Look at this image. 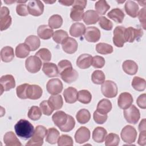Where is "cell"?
<instances>
[{"instance_id": "4", "label": "cell", "mask_w": 146, "mask_h": 146, "mask_svg": "<svg viewBox=\"0 0 146 146\" xmlns=\"http://www.w3.org/2000/svg\"><path fill=\"white\" fill-rule=\"evenodd\" d=\"M102 84L101 91L104 96L108 98H112L117 95L118 89L116 84L114 82L107 80Z\"/></svg>"}, {"instance_id": "35", "label": "cell", "mask_w": 146, "mask_h": 146, "mask_svg": "<svg viewBox=\"0 0 146 146\" xmlns=\"http://www.w3.org/2000/svg\"><path fill=\"white\" fill-rule=\"evenodd\" d=\"M112 109L111 102L107 99H103L100 100L97 105L96 111L103 114H107Z\"/></svg>"}, {"instance_id": "57", "label": "cell", "mask_w": 146, "mask_h": 146, "mask_svg": "<svg viewBox=\"0 0 146 146\" xmlns=\"http://www.w3.org/2000/svg\"><path fill=\"white\" fill-rule=\"evenodd\" d=\"M137 16L141 26H143V29L145 30V7H144L140 10V11L138 13Z\"/></svg>"}, {"instance_id": "53", "label": "cell", "mask_w": 146, "mask_h": 146, "mask_svg": "<svg viewBox=\"0 0 146 146\" xmlns=\"http://www.w3.org/2000/svg\"><path fill=\"white\" fill-rule=\"evenodd\" d=\"M40 108L43 112V113L45 115L50 116L52 114L54 111V110L50 106L48 100H43L40 103Z\"/></svg>"}, {"instance_id": "20", "label": "cell", "mask_w": 146, "mask_h": 146, "mask_svg": "<svg viewBox=\"0 0 146 146\" xmlns=\"http://www.w3.org/2000/svg\"><path fill=\"white\" fill-rule=\"evenodd\" d=\"M42 71L48 77H56L59 75L58 66L53 63L44 62L43 64Z\"/></svg>"}, {"instance_id": "22", "label": "cell", "mask_w": 146, "mask_h": 146, "mask_svg": "<svg viewBox=\"0 0 146 146\" xmlns=\"http://www.w3.org/2000/svg\"><path fill=\"white\" fill-rule=\"evenodd\" d=\"M63 94L65 101L67 103H74L78 99V91L74 87H69L67 88L64 90Z\"/></svg>"}, {"instance_id": "16", "label": "cell", "mask_w": 146, "mask_h": 146, "mask_svg": "<svg viewBox=\"0 0 146 146\" xmlns=\"http://www.w3.org/2000/svg\"><path fill=\"white\" fill-rule=\"evenodd\" d=\"M75 140L77 143L83 144L88 141L90 138V131L86 127H80L75 134Z\"/></svg>"}, {"instance_id": "39", "label": "cell", "mask_w": 146, "mask_h": 146, "mask_svg": "<svg viewBox=\"0 0 146 146\" xmlns=\"http://www.w3.org/2000/svg\"><path fill=\"white\" fill-rule=\"evenodd\" d=\"M132 87L137 91H143L146 86L145 80L139 76H135L132 81Z\"/></svg>"}, {"instance_id": "60", "label": "cell", "mask_w": 146, "mask_h": 146, "mask_svg": "<svg viewBox=\"0 0 146 146\" xmlns=\"http://www.w3.org/2000/svg\"><path fill=\"white\" fill-rule=\"evenodd\" d=\"M139 130L140 132L146 131V125H145V119H143L141 120L139 125Z\"/></svg>"}, {"instance_id": "13", "label": "cell", "mask_w": 146, "mask_h": 146, "mask_svg": "<svg viewBox=\"0 0 146 146\" xmlns=\"http://www.w3.org/2000/svg\"><path fill=\"white\" fill-rule=\"evenodd\" d=\"M1 94L3 91H7L15 87V81L11 75H5L1 76L0 79Z\"/></svg>"}, {"instance_id": "54", "label": "cell", "mask_w": 146, "mask_h": 146, "mask_svg": "<svg viewBox=\"0 0 146 146\" xmlns=\"http://www.w3.org/2000/svg\"><path fill=\"white\" fill-rule=\"evenodd\" d=\"M105 64V59L101 56L96 55L92 57L91 65L95 68H101Z\"/></svg>"}, {"instance_id": "48", "label": "cell", "mask_w": 146, "mask_h": 146, "mask_svg": "<svg viewBox=\"0 0 146 146\" xmlns=\"http://www.w3.org/2000/svg\"><path fill=\"white\" fill-rule=\"evenodd\" d=\"M35 55L44 62H48L51 59V52L48 49L46 48H42L39 50L35 53Z\"/></svg>"}, {"instance_id": "23", "label": "cell", "mask_w": 146, "mask_h": 146, "mask_svg": "<svg viewBox=\"0 0 146 146\" xmlns=\"http://www.w3.org/2000/svg\"><path fill=\"white\" fill-rule=\"evenodd\" d=\"M84 9L83 7L73 3L70 11V18L74 21H80L83 17Z\"/></svg>"}, {"instance_id": "14", "label": "cell", "mask_w": 146, "mask_h": 146, "mask_svg": "<svg viewBox=\"0 0 146 146\" xmlns=\"http://www.w3.org/2000/svg\"><path fill=\"white\" fill-rule=\"evenodd\" d=\"M100 31L96 27H88L84 33V38L89 42H96L100 38Z\"/></svg>"}, {"instance_id": "11", "label": "cell", "mask_w": 146, "mask_h": 146, "mask_svg": "<svg viewBox=\"0 0 146 146\" xmlns=\"http://www.w3.org/2000/svg\"><path fill=\"white\" fill-rule=\"evenodd\" d=\"M29 13L33 16L38 17L42 15L44 11V5L40 1H30L27 5Z\"/></svg>"}, {"instance_id": "47", "label": "cell", "mask_w": 146, "mask_h": 146, "mask_svg": "<svg viewBox=\"0 0 146 146\" xmlns=\"http://www.w3.org/2000/svg\"><path fill=\"white\" fill-rule=\"evenodd\" d=\"M27 116L32 120H38L42 116V111L38 106H32L28 111Z\"/></svg>"}, {"instance_id": "25", "label": "cell", "mask_w": 146, "mask_h": 146, "mask_svg": "<svg viewBox=\"0 0 146 146\" xmlns=\"http://www.w3.org/2000/svg\"><path fill=\"white\" fill-rule=\"evenodd\" d=\"M99 14L93 10H87L83 14V21L87 25L96 23L99 21Z\"/></svg>"}, {"instance_id": "10", "label": "cell", "mask_w": 146, "mask_h": 146, "mask_svg": "<svg viewBox=\"0 0 146 146\" xmlns=\"http://www.w3.org/2000/svg\"><path fill=\"white\" fill-rule=\"evenodd\" d=\"M10 11L7 7H2L0 12L1 31L7 29L11 25L12 19L9 15Z\"/></svg>"}, {"instance_id": "15", "label": "cell", "mask_w": 146, "mask_h": 146, "mask_svg": "<svg viewBox=\"0 0 146 146\" xmlns=\"http://www.w3.org/2000/svg\"><path fill=\"white\" fill-rule=\"evenodd\" d=\"M43 93L42 88L36 84H29L26 90V96L27 99L36 100L39 99Z\"/></svg>"}, {"instance_id": "49", "label": "cell", "mask_w": 146, "mask_h": 146, "mask_svg": "<svg viewBox=\"0 0 146 146\" xmlns=\"http://www.w3.org/2000/svg\"><path fill=\"white\" fill-rule=\"evenodd\" d=\"M99 25L105 30H111L113 27L112 22L105 17H100L99 19Z\"/></svg>"}, {"instance_id": "26", "label": "cell", "mask_w": 146, "mask_h": 146, "mask_svg": "<svg viewBox=\"0 0 146 146\" xmlns=\"http://www.w3.org/2000/svg\"><path fill=\"white\" fill-rule=\"evenodd\" d=\"M86 29L84 24L79 22L74 23L70 27V34L74 37H80L84 34Z\"/></svg>"}, {"instance_id": "38", "label": "cell", "mask_w": 146, "mask_h": 146, "mask_svg": "<svg viewBox=\"0 0 146 146\" xmlns=\"http://www.w3.org/2000/svg\"><path fill=\"white\" fill-rule=\"evenodd\" d=\"M91 118V114L88 110L86 109L80 110L76 115V119L80 124H84L89 121Z\"/></svg>"}, {"instance_id": "42", "label": "cell", "mask_w": 146, "mask_h": 146, "mask_svg": "<svg viewBox=\"0 0 146 146\" xmlns=\"http://www.w3.org/2000/svg\"><path fill=\"white\" fill-rule=\"evenodd\" d=\"M95 8L98 14L104 15L110 9V6L106 1L100 0L95 3Z\"/></svg>"}, {"instance_id": "8", "label": "cell", "mask_w": 146, "mask_h": 146, "mask_svg": "<svg viewBox=\"0 0 146 146\" xmlns=\"http://www.w3.org/2000/svg\"><path fill=\"white\" fill-rule=\"evenodd\" d=\"M143 35V31L141 29H135L132 27H129L125 29L124 39L125 41L132 43L135 40H138Z\"/></svg>"}, {"instance_id": "58", "label": "cell", "mask_w": 146, "mask_h": 146, "mask_svg": "<svg viewBox=\"0 0 146 146\" xmlns=\"http://www.w3.org/2000/svg\"><path fill=\"white\" fill-rule=\"evenodd\" d=\"M145 100H146V94H143L137 98V100H136L137 104L140 108L142 109H145L146 108Z\"/></svg>"}, {"instance_id": "32", "label": "cell", "mask_w": 146, "mask_h": 146, "mask_svg": "<svg viewBox=\"0 0 146 146\" xmlns=\"http://www.w3.org/2000/svg\"><path fill=\"white\" fill-rule=\"evenodd\" d=\"M25 43L28 46L30 51H34L35 50H36L39 47L40 44V41L38 36L31 35L26 38L25 40Z\"/></svg>"}, {"instance_id": "37", "label": "cell", "mask_w": 146, "mask_h": 146, "mask_svg": "<svg viewBox=\"0 0 146 146\" xmlns=\"http://www.w3.org/2000/svg\"><path fill=\"white\" fill-rule=\"evenodd\" d=\"M30 50L28 46L24 43H20L15 48V55L19 58H25L30 54Z\"/></svg>"}, {"instance_id": "12", "label": "cell", "mask_w": 146, "mask_h": 146, "mask_svg": "<svg viewBox=\"0 0 146 146\" xmlns=\"http://www.w3.org/2000/svg\"><path fill=\"white\" fill-rule=\"evenodd\" d=\"M46 89L51 95H57L63 90L62 82L58 78H53L48 81L46 84Z\"/></svg>"}, {"instance_id": "63", "label": "cell", "mask_w": 146, "mask_h": 146, "mask_svg": "<svg viewBox=\"0 0 146 146\" xmlns=\"http://www.w3.org/2000/svg\"><path fill=\"white\" fill-rule=\"evenodd\" d=\"M5 3H9V4H10V3H14V1H9V2H7V1H5Z\"/></svg>"}, {"instance_id": "21", "label": "cell", "mask_w": 146, "mask_h": 146, "mask_svg": "<svg viewBox=\"0 0 146 146\" xmlns=\"http://www.w3.org/2000/svg\"><path fill=\"white\" fill-rule=\"evenodd\" d=\"M92 56L88 54L80 55L76 60V65L81 69H87L92 64Z\"/></svg>"}, {"instance_id": "19", "label": "cell", "mask_w": 146, "mask_h": 146, "mask_svg": "<svg viewBox=\"0 0 146 146\" xmlns=\"http://www.w3.org/2000/svg\"><path fill=\"white\" fill-rule=\"evenodd\" d=\"M68 115L62 111H59L55 112L52 116V119L56 126L59 129L62 128L67 121Z\"/></svg>"}, {"instance_id": "59", "label": "cell", "mask_w": 146, "mask_h": 146, "mask_svg": "<svg viewBox=\"0 0 146 146\" xmlns=\"http://www.w3.org/2000/svg\"><path fill=\"white\" fill-rule=\"evenodd\" d=\"M137 143L140 145H145L146 144V131L140 132Z\"/></svg>"}, {"instance_id": "7", "label": "cell", "mask_w": 146, "mask_h": 146, "mask_svg": "<svg viewBox=\"0 0 146 146\" xmlns=\"http://www.w3.org/2000/svg\"><path fill=\"white\" fill-rule=\"evenodd\" d=\"M42 62L41 60L36 55L28 57L25 61V67L26 70L30 73H36L41 68Z\"/></svg>"}, {"instance_id": "33", "label": "cell", "mask_w": 146, "mask_h": 146, "mask_svg": "<svg viewBox=\"0 0 146 146\" xmlns=\"http://www.w3.org/2000/svg\"><path fill=\"white\" fill-rule=\"evenodd\" d=\"M107 16L116 23H121L124 19L125 14L120 9L115 8L111 10L107 14Z\"/></svg>"}, {"instance_id": "46", "label": "cell", "mask_w": 146, "mask_h": 146, "mask_svg": "<svg viewBox=\"0 0 146 146\" xmlns=\"http://www.w3.org/2000/svg\"><path fill=\"white\" fill-rule=\"evenodd\" d=\"M105 75L101 70L94 71L91 75L92 82L96 84H101L105 81Z\"/></svg>"}, {"instance_id": "3", "label": "cell", "mask_w": 146, "mask_h": 146, "mask_svg": "<svg viewBox=\"0 0 146 146\" xmlns=\"http://www.w3.org/2000/svg\"><path fill=\"white\" fill-rule=\"evenodd\" d=\"M47 133V130L46 127L43 125L36 126L31 139L26 144V145H42L43 143V139Z\"/></svg>"}, {"instance_id": "2", "label": "cell", "mask_w": 146, "mask_h": 146, "mask_svg": "<svg viewBox=\"0 0 146 146\" xmlns=\"http://www.w3.org/2000/svg\"><path fill=\"white\" fill-rule=\"evenodd\" d=\"M14 129L17 135L25 140L31 137L34 132L33 125L25 119L19 120L15 124Z\"/></svg>"}, {"instance_id": "43", "label": "cell", "mask_w": 146, "mask_h": 146, "mask_svg": "<svg viewBox=\"0 0 146 146\" xmlns=\"http://www.w3.org/2000/svg\"><path fill=\"white\" fill-rule=\"evenodd\" d=\"M96 51L100 54H109L113 52V47L111 45L106 43H99L96 45Z\"/></svg>"}, {"instance_id": "18", "label": "cell", "mask_w": 146, "mask_h": 146, "mask_svg": "<svg viewBox=\"0 0 146 146\" xmlns=\"http://www.w3.org/2000/svg\"><path fill=\"white\" fill-rule=\"evenodd\" d=\"M133 103V98L131 94L128 92H122L120 94L118 100L117 104L118 106L123 110H125L128 108Z\"/></svg>"}, {"instance_id": "28", "label": "cell", "mask_w": 146, "mask_h": 146, "mask_svg": "<svg viewBox=\"0 0 146 146\" xmlns=\"http://www.w3.org/2000/svg\"><path fill=\"white\" fill-rule=\"evenodd\" d=\"M3 141L7 146H21V143L12 131L6 132L3 137Z\"/></svg>"}, {"instance_id": "45", "label": "cell", "mask_w": 146, "mask_h": 146, "mask_svg": "<svg viewBox=\"0 0 146 146\" xmlns=\"http://www.w3.org/2000/svg\"><path fill=\"white\" fill-rule=\"evenodd\" d=\"M104 140L106 146H117L119 144L120 138L117 134L110 133L106 136Z\"/></svg>"}, {"instance_id": "44", "label": "cell", "mask_w": 146, "mask_h": 146, "mask_svg": "<svg viewBox=\"0 0 146 146\" xmlns=\"http://www.w3.org/2000/svg\"><path fill=\"white\" fill-rule=\"evenodd\" d=\"M68 37V34L66 31L63 30H56L54 32L52 39L58 44H62L64 40Z\"/></svg>"}, {"instance_id": "6", "label": "cell", "mask_w": 146, "mask_h": 146, "mask_svg": "<svg viewBox=\"0 0 146 146\" xmlns=\"http://www.w3.org/2000/svg\"><path fill=\"white\" fill-rule=\"evenodd\" d=\"M124 116L128 123L136 124L140 117V111L135 106L131 104L124 110Z\"/></svg>"}, {"instance_id": "41", "label": "cell", "mask_w": 146, "mask_h": 146, "mask_svg": "<svg viewBox=\"0 0 146 146\" xmlns=\"http://www.w3.org/2000/svg\"><path fill=\"white\" fill-rule=\"evenodd\" d=\"M92 99V95L86 90H80L78 92V100L83 104H88Z\"/></svg>"}, {"instance_id": "24", "label": "cell", "mask_w": 146, "mask_h": 146, "mask_svg": "<svg viewBox=\"0 0 146 146\" xmlns=\"http://www.w3.org/2000/svg\"><path fill=\"white\" fill-rule=\"evenodd\" d=\"M38 36L44 40L49 39L52 37L54 31L53 30L46 25H43L39 26L37 30Z\"/></svg>"}, {"instance_id": "56", "label": "cell", "mask_w": 146, "mask_h": 146, "mask_svg": "<svg viewBox=\"0 0 146 146\" xmlns=\"http://www.w3.org/2000/svg\"><path fill=\"white\" fill-rule=\"evenodd\" d=\"M16 12L20 16H27L29 13L26 4L19 3L16 7Z\"/></svg>"}, {"instance_id": "40", "label": "cell", "mask_w": 146, "mask_h": 146, "mask_svg": "<svg viewBox=\"0 0 146 146\" xmlns=\"http://www.w3.org/2000/svg\"><path fill=\"white\" fill-rule=\"evenodd\" d=\"M63 19L60 15L55 14L51 16L48 19V26L52 29H58L62 26Z\"/></svg>"}, {"instance_id": "5", "label": "cell", "mask_w": 146, "mask_h": 146, "mask_svg": "<svg viewBox=\"0 0 146 146\" xmlns=\"http://www.w3.org/2000/svg\"><path fill=\"white\" fill-rule=\"evenodd\" d=\"M137 131L136 129L130 125L125 126L121 131V137L123 141L127 144H132L134 143L137 137Z\"/></svg>"}, {"instance_id": "62", "label": "cell", "mask_w": 146, "mask_h": 146, "mask_svg": "<svg viewBox=\"0 0 146 146\" xmlns=\"http://www.w3.org/2000/svg\"><path fill=\"white\" fill-rule=\"evenodd\" d=\"M44 2L45 3H52L54 2H55V1H52V2H50V1H44Z\"/></svg>"}, {"instance_id": "27", "label": "cell", "mask_w": 146, "mask_h": 146, "mask_svg": "<svg viewBox=\"0 0 146 146\" xmlns=\"http://www.w3.org/2000/svg\"><path fill=\"white\" fill-rule=\"evenodd\" d=\"M123 71L127 74L130 75H135L138 70V66L135 62L132 60H125L122 64Z\"/></svg>"}, {"instance_id": "29", "label": "cell", "mask_w": 146, "mask_h": 146, "mask_svg": "<svg viewBox=\"0 0 146 146\" xmlns=\"http://www.w3.org/2000/svg\"><path fill=\"white\" fill-rule=\"evenodd\" d=\"M126 13L132 18H136L139 13V6L134 1H127L124 5Z\"/></svg>"}, {"instance_id": "50", "label": "cell", "mask_w": 146, "mask_h": 146, "mask_svg": "<svg viewBox=\"0 0 146 146\" xmlns=\"http://www.w3.org/2000/svg\"><path fill=\"white\" fill-rule=\"evenodd\" d=\"M58 145L59 146L64 145H73V140L72 137L67 135H62L59 136L58 139Z\"/></svg>"}, {"instance_id": "34", "label": "cell", "mask_w": 146, "mask_h": 146, "mask_svg": "<svg viewBox=\"0 0 146 146\" xmlns=\"http://www.w3.org/2000/svg\"><path fill=\"white\" fill-rule=\"evenodd\" d=\"M48 102L54 110L60 109L63 104V99L60 95H53L51 96L48 98Z\"/></svg>"}, {"instance_id": "55", "label": "cell", "mask_w": 146, "mask_h": 146, "mask_svg": "<svg viewBox=\"0 0 146 146\" xmlns=\"http://www.w3.org/2000/svg\"><path fill=\"white\" fill-rule=\"evenodd\" d=\"M107 117L108 116L107 114H103L96 110L94 112L93 115V118L94 121L99 124H103V123H104L106 121Z\"/></svg>"}, {"instance_id": "1", "label": "cell", "mask_w": 146, "mask_h": 146, "mask_svg": "<svg viewBox=\"0 0 146 146\" xmlns=\"http://www.w3.org/2000/svg\"><path fill=\"white\" fill-rule=\"evenodd\" d=\"M58 68L62 79L67 83H71L78 78V72L72 68V64L69 60H60L58 63Z\"/></svg>"}, {"instance_id": "52", "label": "cell", "mask_w": 146, "mask_h": 146, "mask_svg": "<svg viewBox=\"0 0 146 146\" xmlns=\"http://www.w3.org/2000/svg\"><path fill=\"white\" fill-rule=\"evenodd\" d=\"M75 121L74 119L73 118L72 116L68 115L67 123L60 129L62 132H70L72 129H73V128L75 127Z\"/></svg>"}, {"instance_id": "9", "label": "cell", "mask_w": 146, "mask_h": 146, "mask_svg": "<svg viewBox=\"0 0 146 146\" xmlns=\"http://www.w3.org/2000/svg\"><path fill=\"white\" fill-rule=\"evenodd\" d=\"M125 28L121 26H116L113 30V43L117 47H123L125 42L124 39V31Z\"/></svg>"}, {"instance_id": "17", "label": "cell", "mask_w": 146, "mask_h": 146, "mask_svg": "<svg viewBox=\"0 0 146 146\" xmlns=\"http://www.w3.org/2000/svg\"><path fill=\"white\" fill-rule=\"evenodd\" d=\"M62 47L65 52L71 54L76 51L78 44V42L75 39L71 37H68L62 43Z\"/></svg>"}, {"instance_id": "36", "label": "cell", "mask_w": 146, "mask_h": 146, "mask_svg": "<svg viewBox=\"0 0 146 146\" xmlns=\"http://www.w3.org/2000/svg\"><path fill=\"white\" fill-rule=\"evenodd\" d=\"M59 135L60 133L57 129L54 127L50 128L47 130L46 141L51 144H55L57 143Z\"/></svg>"}, {"instance_id": "30", "label": "cell", "mask_w": 146, "mask_h": 146, "mask_svg": "<svg viewBox=\"0 0 146 146\" xmlns=\"http://www.w3.org/2000/svg\"><path fill=\"white\" fill-rule=\"evenodd\" d=\"M107 130L102 127H98L92 132V139L96 143H103L107 136Z\"/></svg>"}, {"instance_id": "51", "label": "cell", "mask_w": 146, "mask_h": 146, "mask_svg": "<svg viewBox=\"0 0 146 146\" xmlns=\"http://www.w3.org/2000/svg\"><path fill=\"white\" fill-rule=\"evenodd\" d=\"M29 84L24 83L18 86L16 88L17 96L21 99H27L26 96V90Z\"/></svg>"}, {"instance_id": "61", "label": "cell", "mask_w": 146, "mask_h": 146, "mask_svg": "<svg viewBox=\"0 0 146 146\" xmlns=\"http://www.w3.org/2000/svg\"><path fill=\"white\" fill-rule=\"evenodd\" d=\"M74 2V1L72 0V1H67V0H64V1H59V3H61L62 5H64V6H71V5H72L73 3Z\"/></svg>"}, {"instance_id": "31", "label": "cell", "mask_w": 146, "mask_h": 146, "mask_svg": "<svg viewBox=\"0 0 146 146\" xmlns=\"http://www.w3.org/2000/svg\"><path fill=\"white\" fill-rule=\"evenodd\" d=\"M14 58V50L10 46H5L1 51V59L2 61L7 63L11 62Z\"/></svg>"}]
</instances>
